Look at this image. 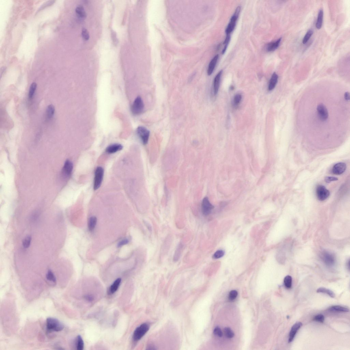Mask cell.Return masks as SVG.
Here are the masks:
<instances>
[{
  "label": "cell",
  "mask_w": 350,
  "mask_h": 350,
  "mask_svg": "<svg viewBox=\"0 0 350 350\" xmlns=\"http://www.w3.org/2000/svg\"><path fill=\"white\" fill-rule=\"evenodd\" d=\"M315 97H314L315 100H313L315 102L312 101V105H310L312 106V108H310L312 110H307L309 112V113H304L306 114V116H303L304 118H303L304 122H304L303 128H305L304 132H331V130H334L331 125L334 127L333 125H334L337 128H341L342 126L345 127L342 123L336 121V119L349 124V123L344 122L342 120L349 122V121L336 118V117H342L336 116V114H350V113H336V112L349 109V106H349L350 100L345 98V93L343 98L338 103L336 101L331 103L330 99L328 103L327 98L325 100V97H323L322 99V97H319H319L316 96L317 100L315 95Z\"/></svg>",
  "instance_id": "1"
},
{
  "label": "cell",
  "mask_w": 350,
  "mask_h": 350,
  "mask_svg": "<svg viewBox=\"0 0 350 350\" xmlns=\"http://www.w3.org/2000/svg\"><path fill=\"white\" fill-rule=\"evenodd\" d=\"M46 327L49 332H59L64 328V325L58 320L49 317L46 320Z\"/></svg>",
  "instance_id": "2"
},
{
  "label": "cell",
  "mask_w": 350,
  "mask_h": 350,
  "mask_svg": "<svg viewBox=\"0 0 350 350\" xmlns=\"http://www.w3.org/2000/svg\"><path fill=\"white\" fill-rule=\"evenodd\" d=\"M149 325L147 323H145L140 325L136 329L134 333L133 339L135 341H138L145 336L149 331Z\"/></svg>",
  "instance_id": "3"
},
{
  "label": "cell",
  "mask_w": 350,
  "mask_h": 350,
  "mask_svg": "<svg viewBox=\"0 0 350 350\" xmlns=\"http://www.w3.org/2000/svg\"><path fill=\"white\" fill-rule=\"evenodd\" d=\"M104 170L101 166H98L95 170L93 188L95 190L100 188L103 178Z\"/></svg>",
  "instance_id": "4"
},
{
  "label": "cell",
  "mask_w": 350,
  "mask_h": 350,
  "mask_svg": "<svg viewBox=\"0 0 350 350\" xmlns=\"http://www.w3.org/2000/svg\"><path fill=\"white\" fill-rule=\"evenodd\" d=\"M145 105L141 97L138 96L135 100L132 107V112L134 115H138L143 112Z\"/></svg>",
  "instance_id": "5"
},
{
  "label": "cell",
  "mask_w": 350,
  "mask_h": 350,
  "mask_svg": "<svg viewBox=\"0 0 350 350\" xmlns=\"http://www.w3.org/2000/svg\"><path fill=\"white\" fill-rule=\"evenodd\" d=\"M240 7H237L235 10V12L232 16L229 24H228L225 32L227 35H230L234 30L236 24V21L238 17L239 13L240 11Z\"/></svg>",
  "instance_id": "6"
},
{
  "label": "cell",
  "mask_w": 350,
  "mask_h": 350,
  "mask_svg": "<svg viewBox=\"0 0 350 350\" xmlns=\"http://www.w3.org/2000/svg\"><path fill=\"white\" fill-rule=\"evenodd\" d=\"M316 195L318 199L323 201L328 198L330 196V192L324 186L319 185L316 188Z\"/></svg>",
  "instance_id": "7"
},
{
  "label": "cell",
  "mask_w": 350,
  "mask_h": 350,
  "mask_svg": "<svg viewBox=\"0 0 350 350\" xmlns=\"http://www.w3.org/2000/svg\"><path fill=\"white\" fill-rule=\"evenodd\" d=\"M137 133L142 143L144 145H146L148 142L150 132L145 127L139 126L137 129Z\"/></svg>",
  "instance_id": "8"
},
{
  "label": "cell",
  "mask_w": 350,
  "mask_h": 350,
  "mask_svg": "<svg viewBox=\"0 0 350 350\" xmlns=\"http://www.w3.org/2000/svg\"><path fill=\"white\" fill-rule=\"evenodd\" d=\"M214 206L211 204L208 198L205 197L203 198L201 203L202 212L203 215L207 216L210 214Z\"/></svg>",
  "instance_id": "9"
},
{
  "label": "cell",
  "mask_w": 350,
  "mask_h": 350,
  "mask_svg": "<svg viewBox=\"0 0 350 350\" xmlns=\"http://www.w3.org/2000/svg\"><path fill=\"white\" fill-rule=\"evenodd\" d=\"M321 258L325 264L329 267L334 266L335 263L334 256L332 254L327 252H323Z\"/></svg>",
  "instance_id": "10"
},
{
  "label": "cell",
  "mask_w": 350,
  "mask_h": 350,
  "mask_svg": "<svg viewBox=\"0 0 350 350\" xmlns=\"http://www.w3.org/2000/svg\"><path fill=\"white\" fill-rule=\"evenodd\" d=\"M302 326V323L300 322H298L295 323L292 326L289 334V340H288L289 342H291L293 341L297 331L300 329Z\"/></svg>",
  "instance_id": "11"
},
{
  "label": "cell",
  "mask_w": 350,
  "mask_h": 350,
  "mask_svg": "<svg viewBox=\"0 0 350 350\" xmlns=\"http://www.w3.org/2000/svg\"><path fill=\"white\" fill-rule=\"evenodd\" d=\"M73 168V165L72 162L70 160H66L65 163L63 168V175L66 177H70L72 174Z\"/></svg>",
  "instance_id": "12"
},
{
  "label": "cell",
  "mask_w": 350,
  "mask_h": 350,
  "mask_svg": "<svg viewBox=\"0 0 350 350\" xmlns=\"http://www.w3.org/2000/svg\"><path fill=\"white\" fill-rule=\"evenodd\" d=\"M346 168V164L343 162H340L337 164L332 168L333 173L336 175H340L345 171Z\"/></svg>",
  "instance_id": "13"
},
{
  "label": "cell",
  "mask_w": 350,
  "mask_h": 350,
  "mask_svg": "<svg viewBox=\"0 0 350 350\" xmlns=\"http://www.w3.org/2000/svg\"><path fill=\"white\" fill-rule=\"evenodd\" d=\"M222 73V71H221L215 77L213 82V89L214 95H216L218 93L219 88L221 76Z\"/></svg>",
  "instance_id": "14"
},
{
  "label": "cell",
  "mask_w": 350,
  "mask_h": 350,
  "mask_svg": "<svg viewBox=\"0 0 350 350\" xmlns=\"http://www.w3.org/2000/svg\"><path fill=\"white\" fill-rule=\"evenodd\" d=\"M123 149V146L119 144H112L108 146L106 148V153L110 154L115 153L117 151L121 150Z\"/></svg>",
  "instance_id": "15"
},
{
  "label": "cell",
  "mask_w": 350,
  "mask_h": 350,
  "mask_svg": "<svg viewBox=\"0 0 350 350\" xmlns=\"http://www.w3.org/2000/svg\"><path fill=\"white\" fill-rule=\"evenodd\" d=\"M183 248H184V245L182 243L180 242L177 245L174 255L173 261L174 262H177L180 259L181 254L183 252Z\"/></svg>",
  "instance_id": "16"
},
{
  "label": "cell",
  "mask_w": 350,
  "mask_h": 350,
  "mask_svg": "<svg viewBox=\"0 0 350 350\" xmlns=\"http://www.w3.org/2000/svg\"><path fill=\"white\" fill-rule=\"evenodd\" d=\"M218 55H217L213 58L210 63L207 71V73L208 75H211L212 74L216 64L217 61H218Z\"/></svg>",
  "instance_id": "17"
},
{
  "label": "cell",
  "mask_w": 350,
  "mask_h": 350,
  "mask_svg": "<svg viewBox=\"0 0 350 350\" xmlns=\"http://www.w3.org/2000/svg\"><path fill=\"white\" fill-rule=\"evenodd\" d=\"M278 77L276 73L273 74L269 84L268 89L269 91L272 90L276 87L277 83Z\"/></svg>",
  "instance_id": "18"
},
{
  "label": "cell",
  "mask_w": 350,
  "mask_h": 350,
  "mask_svg": "<svg viewBox=\"0 0 350 350\" xmlns=\"http://www.w3.org/2000/svg\"><path fill=\"white\" fill-rule=\"evenodd\" d=\"M121 282V279L118 278L116 280L112 285L110 286L109 289V292L110 294H113L117 291L119 287Z\"/></svg>",
  "instance_id": "19"
},
{
  "label": "cell",
  "mask_w": 350,
  "mask_h": 350,
  "mask_svg": "<svg viewBox=\"0 0 350 350\" xmlns=\"http://www.w3.org/2000/svg\"><path fill=\"white\" fill-rule=\"evenodd\" d=\"M282 38L278 39L275 42L270 43L267 45V49L268 51L271 52L275 51L279 46Z\"/></svg>",
  "instance_id": "20"
},
{
  "label": "cell",
  "mask_w": 350,
  "mask_h": 350,
  "mask_svg": "<svg viewBox=\"0 0 350 350\" xmlns=\"http://www.w3.org/2000/svg\"><path fill=\"white\" fill-rule=\"evenodd\" d=\"M323 17V10L321 9L319 11L318 14L317 20L316 22V27L318 29H320L322 27Z\"/></svg>",
  "instance_id": "21"
},
{
  "label": "cell",
  "mask_w": 350,
  "mask_h": 350,
  "mask_svg": "<svg viewBox=\"0 0 350 350\" xmlns=\"http://www.w3.org/2000/svg\"><path fill=\"white\" fill-rule=\"evenodd\" d=\"M329 310L332 311L348 312H349V308L346 307L339 305L333 306L330 307Z\"/></svg>",
  "instance_id": "22"
},
{
  "label": "cell",
  "mask_w": 350,
  "mask_h": 350,
  "mask_svg": "<svg viewBox=\"0 0 350 350\" xmlns=\"http://www.w3.org/2000/svg\"><path fill=\"white\" fill-rule=\"evenodd\" d=\"M75 12L77 16L80 18L85 19L86 17V14L83 6L80 5L78 6L76 9Z\"/></svg>",
  "instance_id": "23"
},
{
  "label": "cell",
  "mask_w": 350,
  "mask_h": 350,
  "mask_svg": "<svg viewBox=\"0 0 350 350\" xmlns=\"http://www.w3.org/2000/svg\"><path fill=\"white\" fill-rule=\"evenodd\" d=\"M317 293H326L327 295H328L329 296L332 298H334L336 297V295L335 293L331 290L327 289L325 288H320L319 289L317 290Z\"/></svg>",
  "instance_id": "24"
},
{
  "label": "cell",
  "mask_w": 350,
  "mask_h": 350,
  "mask_svg": "<svg viewBox=\"0 0 350 350\" xmlns=\"http://www.w3.org/2000/svg\"><path fill=\"white\" fill-rule=\"evenodd\" d=\"M97 222V218L96 217H91L89 218L88 223V228L90 231H92L94 229L95 226L96 225Z\"/></svg>",
  "instance_id": "25"
},
{
  "label": "cell",
  "mask_w": 350,
  "mask_h": 350,
  "mask_svg": "<svg viewBox=\"0 0 350 350\" xmlns=\"http://www.w3.org/2000/svg\"><path fill=\"white\" fill-rule=\"evenodd\" d=\"M55 112V108L53 105H50L48 106L47 110V116L48 119H51L53 117Z\"/></svg>",
  "instance_id": "26"
},
{
  "label": "cell",
  "mask_w": 350,
  "mask_h": 350,
  "mask_svg": "<svg viewBox=\"0 0 350 350\" xmlns=\"http://www.w3.org/2000/svg\"><path fill=\"white\" fill-rule=\"evenodd\" d=\"M76 347L78 350H83L84 348V342L81 336H78L76 340Z\"/></svg>",
  "instance_id": "27"
},
{
  "label": "cell",
  "mask_w": 350,
  "mask_h": 350,
  "mask_svg": "<svg viewBox=\"0 0 350 350\" xmlns=\"http://www.w3.org/2000/svg\"><path fill=\"white\" fill-rule=\"evenodd\" d=\"M284 284L285 287L287 289H290L292 284V277L289 275L286 276L284 278Z\"/></svg>",
  "instance_id": "28"
},
{
  "label": "cell",
  "mask_w": 350,
  "mask_h": 350,
  "mask_svg": "<svg viewBox=\"0 0 350 350\" xmlns=\"http://www.w3.org/2000/svg\"><path fill=\"white\" fill-rule=\"evenodd\" d=\"M242 98V95L239 93L235 95L234 97L233 101V106L234 107L236 108L239 105L241 101Z\"/></svg>",
  "instance_id": "29"
},
{
  "label": "cell",
  "mask_w": 350,
  "mask_h": 350,
  "mask_svg": "<svg viewBox=\"0 0 350 350\" xmlns=\"http://www.w3.org/2000/svg\"><path fill=\"white\" fill-rule=\"evenodd\" d=\"M46 278L48 280L53 282L54 283H56V278L55 277L51 270H49L48 271L47 274H46Z\"/></svg>",
  "instance_id": "30"
},
{
  "label": "cell",
  "mask_w": 350,
  "mask_h": 350,
  "mask_svg": "<svg viewBox=\"0 0 350 350\" xmlns=\"http://www.w3.org/2000/svg\"><path fill=\"white\" fill-rule=\"evenodd\" d=\"M313 32L311 29L309 30L307 32L305 35L304 38H303L302 42L303 44H305L309 40H310V37H311L312 34H313Z\"/></svg>",
  "instance_id": "31"
},
{
  "label": "cell",
  "mask_w": 350,
  "mask_h": 350,
  "mask_svg": "<svg viewBox=\"0 0 350 350\" xmlns=\"http://www.w3.org/2000/svg\"><path fill=\"white\" fill-rule=\"evenodd\" d=\"M37 86L36 83H33L32 84L30 87L29 92V97L30 99L32 98L36 90Z\"/></svg>",
  "instance_id": "32"
},
{
  "label": "cell",
  "mask_w": 350,
  "mask_h": 350,
  "mask_svg": "<svg viewBox=\"0 0 350 350\" xmlns=\"http://www.w3.org/2000/svg\"><path fill=\"white\" fill-rule=\"evenodd\" d=\"M224 332L226 337L228 338H232L234 336V334L233 331L229 327H225L224 329Z\"/></svg>",
  "instance_id": "33"
},
{
  "label": "cell",
  "mask_w": 350,
  "mask_h": 350,
  "mask_svg": "<svg viewBox=\"0 0 350 350\" xmlns=\"http://www.w3.org/2000/svg\"><path fill=\"white\" fill-rule=\"evenodd\" d=\"M31 241L32 237L31 236L26 237L23 241L24 247L25 248H29L30 246Z\"/></svg>",
  "instance_id": "34"
},
{
  "label": "cell",
  "mask_w": 350,
  "mask_h": 350,
  "mask_svg": "<svg viewBox=\"0 0 350 350\" xmlns=\"http://www.w3.org/2000/svg\"><path fill=\"white\" fill-rule=\"evenodd\" d=\"M224 254V252L222 250H218L213 254V258L214 259H218L222 258Z\"/></svg>",
  "instance_id": "35"
},
{
  "label": "cell",
  "mask_w": 350,
  "mask_h": 350,
  "mask_svg": "<svg viewBox=\"0 0 350 350\" xmlns=\"http://www.w3.org/2000/svg\"><path fill=\"white\" fill-rule=\"evenodd\" d=\"M313 320L318 322L323 323L325 321V317L322 314H319L315 316L314 317Z\"/></svg>",
  "instance_id": "36"
},
{
  "label": "cell",
  "mask_w": 350,
  "mask_h": 350,
  "mask_svg": "<svg viewBox=\"0 0 350 350\" xmlns=\"http://www.w3.org/2000/svg\"><path fill=\"white\" fill-rule=\"evenodd\" d=\"M230 39H231V36H230V35H227L226 38L223 43L225 45V46L224 47L223 50V51H222V53L223 54H224L225 53V52L226 50V49H227V47L228 45Z\"/></svg>",
  "instance_id": "37"
},
{
  "label": "cell",
  "mask_w": 350,
  "mask_h": 350,
  "mask_svg": "<svg viewBox=\"0 0 350 350\" xmlns=\"http://www.w3.org/2000/svg\"><path fill=\"white\" fill-rule=\"evenodd\" d=\"M238 295V292L236 291L232 290L230 292L228 298L230 300L233 301L236 299Z\"/></svg>",
  "instance_id": "38"
},
{
  "label": "cell",
  "mask_w": 350,
  "mask_h": 350,
  "mask_svg": "<svg viewBox=\"0 0 350 350\" xmlns=\"http://www.w3.org/2000/svg\"><path fill=\"white\" fill-rule=\"evenodd\" d=\"M82 35L83 39L85 40H89L90 36L88 32L85 28H83L82 29Z\"/></svg>",
  "instance_id": "39"
},
{
  "label": "cell",
  "mask_w": 350,
  "mask_h": 350,
  "mask_svg": "<svg viewBox=\"0 0 350 350\" xmlns=\"http://www.w3.org/2000/svg\"><path fill=\"white\" fill-rule=\"evenodd\" d=\"M214 334L216 336L219 337H221L223 336V333L222 330L218 327H216L214 329Z\"/></svg>",
  "instance_id": "40"
},
{
  "label": "cell",
  "mask_w": 350,
  "mask_h": 350,
  "mask_svg": "<svg viewBox=\"0 0 350 350\" xmlns=\"http://www.w3.org/2000/svg\"><path fill=\"white\" fill-rule=\"evenodd\" d=\"M338 180L337 178L334 177H326L325 178V181L327 183H329L331 182L336 181Z\"/></svg>",
  "instance_id": "41"
},
{
  "label": "cell",
  "mask_w": 350,
  "mask_h": 350,
  "mask_svg": "<svg viewBox=\"0 0 350 350\" xmlns=\"http://www.w3.org/2000/svg\"><path fill=\"white\" fill-rule=\"evenodd\" d=\"M128 242L129 240H128V239H124V240L120 241V242L118 243V247H121L123 246V245L128 244Z\"/></svg>",
  "instance_id": "42"
},
{
  "label": "cell",
  "mask_w": 350,
  "mask_h": 350,
  "mask_svg": "<svg viewBox=\"0 0 350 350\" xmlns=\"http://www.w3.org/2000/svg\"><path fill=\"white\" fill-rule=\"evenodd\" d=\"M234 89V87L233 86H232L231 87H230V89L231 90H233Z\"/></svg>",
  "instance_id": "43"
}]
</instances>
